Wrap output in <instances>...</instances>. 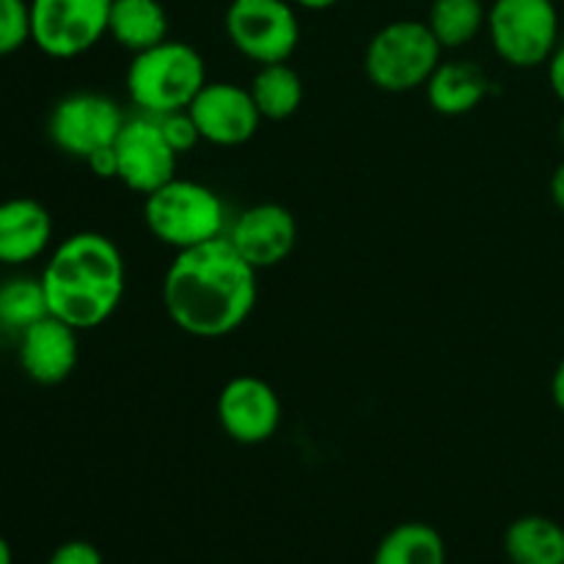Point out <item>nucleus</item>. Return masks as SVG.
<instances>
[{
	"label": "nucleus",
	"mask_w": 564,
	"mask_h": 564,
	"mask_svg": "<svg viewBox=\"0 0 564 564\" xmlns=\"http://www.w3.org/2000/svg\"><path fill=\"white\" fill-rule=\"evenodd\" d=\"M231 47L253 64H284L301 42L292 0H231L224 17Z\"/></svg>",
	"instance_id": "nucleus-7"
},
{
	"label": "nucleus",
	"mask_w": 564,
	"mask_h": 564,
	"mask_svg": "<svg viewBox=\"0 0 564 564\" xmlns=\"http://www.w3.org/2000/svg\"><path fill=\"white\" fill-rule=\"evenodd\" d=\"M510 564H564V527L545 516H523L505 532Z\"/></svg>",
	"instance_id": "nucleus-18"
},
{
	"label": "nucleus",
	"mask_w": 564,
	"mask_h": 564,
	"mask_svg": "<svg viewBox=\"0 0 564 564\" xmlns=\"http://www.w3.org/2000/svg\"><path fill=\"white\" fill-rule=\"evenodd\" d=\"M86 165L91 169L94 176H99V180H116L119 176V163H116V149L108 147L102 149V152L91 154V158L86 160Z\"/></svg>",
	"instance_id": "nucleus-26"
},
{
	"label": "nucleus",
	"mask_w": 564,
	"mask_h": 564,
	"mask_svg": "<svg viewBox=\"0 0 564 564\" xmlns=\"http://www.w3.org/2000/svg\"><path fill=\"white\" fill-rule=\"evenodd\" d=\"M251 99L259 116L268 121H284L303 105V80L290 64H264L251 80Z\"/></svg>",
	"instance_id": "nucleus-20"
},
{
	"label": "nucleus",
	"mask_w": 564,
	"mask_h": 564,
	"mask_svg": "<svg viewBox=\"0 0 564 564\" xmlns=\"http://www.w3.org/2000/svg\"><path fill=\"white\" fill-rule=\"evenodd\" d=\"M127 116L119 102L97 91H75L53 105L47 135L58 152L86 163L91 154L113 147Z\"/></svg>",
	"instance_id": "nucleus-9"
},
{
	"label": "nucleus",
	"mask_w": 564,
	"mask_h": 564,
	"mask_svg": "<svg viewBox=\"0 0 564 564\" xmlns=\"http://www.w3.org/2000/svg\"><path fill=\"white\" fill-rule=\"evenodd\" d=\"M551 397H554V405L564 413V356L562 361L556 364L554 380H551Z\"/></svg>",
	"instance_id": "nucleus-28"
},
{
	"label": "nucleus",
	"mask_w": 564,
	"mask_h": 564,
	"mask_svg": "<svg viewBox=\"0 0 564 564\" xmlns=\"http://www.w3.org/2000/svg\"><path fill=\"white\" fill-rule=\"evenodd\" d=\"M0 564H14V554H11V545L3 534H0Z\"/></svg>",
	"instance_id": "nucleus-31"
},
{
	"label": "nucleus",
	"mask_w": 564,
	"mask_h": 564,
	"mask_svg": "<svg viewBox=\"0 0 564 564\" xmlns=\"http://www.w3.org/2000/svg\"><path fill=\"white\" fill-rule=\"evenodd\" d=\"M218 422L235 444H264L281 427V400L270 383L253 375L231 378L218 394Z\"/></svg>",
	"instance_id": "nucleus-11"
},
{
	"label": "nucleus",
	"mask_w": 564,
	"mask_h": 564,
	"mask_svg": "<svg viewBox=\"0 0 564 564\" xmlns=\"http://www.w3.org/2000/svg\"><path fill=\"white\" fill-rule=\"evenodd\" d=\"M204 86L207 66L202 53L176 39H165L158 47L135 53L127 66V94L147 116L187 110Z\"/></svg>",
	"instance_id": "nucleus-3"
},
{
	"label": "nucleus",
	"mask_w": 564,
	"mask_h": 564,
	"mask_svg": "<svg viewBox=\"0 0 564 564\" xmlns=\"http://www.w3.org/2000/svg\"><path fill=\"white\" fill-rule=\"evenodd\" d=\"M17 358L20 367L33 383L58 386L75 372L77 367V330L66 325L64 319L42 317L31 328L22 330Z\"/></svg>",
	"instance_id": "nucleus-14"
},
{
	"label": "nucleus",
	"mask_w": 564,
	"mask_h": 564,
	"mask_svg": "<svg viewBox=\"0 0 564 564\" xmlns=\"http://www.w3.org/2000/svg\"><path fill=\"white\" fill-rule=\"evenodd\" d=\"M372 564H446V543L430 523H400L383 534Z\"/></svg>",
	"instance_id": "nucleus-19"
},
{
	"label": "nucleus",
	"mask_w": 564,
	"mask_h": 564,
	"mask_svg": "<svg viewBox=\"0 0 564 564\" xmlns=\"http://www.w3.org/2000/svg\"><path fill=\"white\" fill-rule=\"evenodd\" d=\"M549 86L554 91V97L564 105V42H560V47L554 50V55L549 58Z\"/></svg>",
	"instance_id": "nucleus-27"
},
{
	"label": "nucleus",
	"mask_w": 564,
	"mask_h": 564,
	"mask_svg": "<svg viewBox=\"0 0 564 564\" xmlns=\"http://www.w3.org/2000/svg\"><path fill=\"white\" fill-rule=\"evenodd\" d=\"M113 0H31V42L58 61L77 58L108 36Z\"/></svg>",
	"instance_id": "nucleus-8"
},
{
	"label": "nucleus",
	"mask_w": 564,
	"mask_h": 564,
	"mask_svg": "<svg viewBox=\"0 0 564 564\" xmlns=\"http://www.w3.org/2000/svg\"><path fill=\"white\" fill-rule=\"evenodd\" d=\"M154 119H158L160 130H163V135H165V141L174 147L176 154L191 152V149L196 147L198 141H202L196 121H193V116L187 113V110H176V113L154 116Z\"/></svg>",
	"instance_id": "nucleus-24"
},
{
	"label": "nucleus",
	"mask_w": 564,
	"mask_h": 564,
	"mask_svg": "<svg viewBox=\"0 0 564 564\" xmlns=\"http://www.w3.org/2000/svg\"><path fill=\"white\" fill-rule=\"evenodd\" d=\"M31 42V0H0V58Z\"/></svg>",
	"instance_id": "nucleus-23"
},
{
	"label": "nucleus",
	"mask_w": 564,
	"mask_h": 564,
	"mask_svg": "<svg viewBox=\"0 0 564 564\" xmlns=\"http://www.w3.org/2000/svg\"><path fill=\"white\" fill-rule=\"evenodd\" d=\"M47 564H105L102 554L88 540H66L53 551Z\"/></svg>",
	"instance_id": "nucleus-25"
},
{
	"label": "nucleus",
	"mask_w": 564,
	"mask_h": 564,
	"mask_svg": "<svg viewBox=\"0 0 564 564\" xmlns=\"http://www.w3.org/2000/svg\"><path fill=\"white\" fill-rule=\"evenodd\" d=\"M53 240V215L36 198L0 202V264L22 268L42 257Z\"/></svg>",
	"instance_id": "nucleus-15"
},
{
	"label": "nucleus",
	"mask_w": 564,
	"mask_h": 564,
	"mask_svg": "<svg viewBox=\"0 0 564 564\" xmlns=\"http://www.w3.org/2000/svg\"><path fill=\"white\" fill-rule=\"evenodd\" d=\"M438 39L427 22L394 20L380 28L364 53V72L380 91L405 94L427 86L441 64Z\"/></svg>",
	"instance_id": "nucleus-5"
},
{
	"label": "nucleus",
	"mask_w": 564,
	"mask_h": 564,
	"mask_svg": "<svg viewBox=\"0 0 564 564\" xmlns=\"http://www.w3.org/2000/svg\"><path fill=\"white\" fill-rule=\"evenodd\" d=\"M108 36L127 53H143L169 39V14L160 0H113Z\"/></svg>",
	"instance_id": "nucleus-17"
},
{
	"label": "nucleus",
	"mask_w": 564,
	"mask_h": 564,
	"mask_svg": "<svg viewBox=\"0 0 564 564\" xmlns=\"http://www.w3.org/2000/svg\"><path fill=\"white\" fill-rule=\"evenodd\" d=\"M427 102L441 116H466L490 94V77L474 61H441L424 86Z\"/></svg>",
	"instance_id": "nucleus-16"
},
{
	"label": "nucleus",
	"mask_w": 564,
	"mask_h": 564,
	"mask_svg": "<svg viewBox=\"0 0 564 564\" xmlns=\"http://www.w3.org/2000/svg\"><path fill=\"white\" fill-rule=\"evenodd\" d=\"M551 198H554L556 207L564 213V160L556 165L554 176H551Z\"/></svg>",
	"instance_id": "nucleus-29"
},
{
	"label": "nucleus",
	"mask_w": 564,
	"mask_h": 564,
	"mask_svg": "<svg viewBox=\"0 0 564 564\" xmlns=\"http://www.w3.org/2000/svg\"><path fill=\"white\" fill-rule=\"evenodd\" d=\"M226 237L248 264H253L257 270H268L284 262L295 251L297 224L290 209L264 202L242 209L231 220Z\"/></svg>",
	"instance_id": "nucleus-13"
},
{
	"label": "nucleus",
	"mask_w": 564,
	"mask_h": 564,
	"mask_svg": "<svg viewBox=\"0 0 564 564\" xmlns=\"http://www.w3.org/2000/svg\"><path fill=\"white\" fill-rule=\"evenodd\" d=\"M485 31L505 64L534 69L560 47V11L554 0H494Z\"/></svg>",
	"instance_id": "nucleus-6"
},
{
	"label": "nucleus",
	"mask_w": 564,
	"mask_h": 564,
	"mask_svg": "<svg viewBox=\"0 0 564 564\" xmlns=\"http://www.w3.org/2000/svg\"><path fill=\"white\" fill-rule=\"evenodd\" d=\"M113 149L116 163H119V176L116 180L124 187H130V191L149 196V193H154L176 176L180 154L165 141L154 116L141 113L127 119Z\"/></svg>",
	"instance_id": "nucleus-10"
},
{
	"label": "nucleus",
	"mask_w": 564,
	"mask_h": 564,
	"mask_svg": "<svg viewBox=\"0 0 564 564\" xmlns=\"http://www.w3.org/2000/svg\"><path fill=\"white\" fill-rule=\"evenodd\" d=\"M187 113L193 116L202 141L213 147H240L257 135L262 116L253 105L251 91L237 83H209L196 94Z\"/></svg>",
	"instance_id": "nucleus-12"
},
{
	"label": "nucleus",
	"mask_w": 564,
	"mask_h": 564,
	"mask_svg": "<svg viewBox=\"0 0 564 564\" xmlns=\"http://www.w3.org/2000/svg\"><path fill=\"white\" fill-rule=\"evenodd\" d=\"M297 9H306V11H325V9H334L339 0H292Z\"/></svg>",
	"instance_id": "nucleus-30"
},
{
	"label": "nucleus",
	"mask_w": 564,
	"mask_h": 564,
	"mask_svg": "<svg viewBox=\"0 0 564 564\" xmlns=\"http://www.w3.org/2000/svg\"><path fill=\"white\" fill-rule=\"evenodd\" d=\"M259 270L229 237L176 251L163 275V306L171 323L196 339L229 336L257 306Z\"/></svg>",
	"instance_id": "nucleus-1"
},
{
	"label": "nucleus",
	"mask_w": 564,
	"mask_h": 564,
	"mask_svg": "<svg viewBox=\"0 0 564 564\" xmlns=\"http://www.w3.org/2000/svg\"><path fill=\"white\" fill-rule=\"evenodd\" d=\"M560 141H562V147H564V113H562V119H560Z\"/></svg>",
	"instance_id": "nucleus-32"
},
{
	"label": "nucleus",
	"mask_w": 564,
	"mask_h": 564,
	"mask_svg": "<svg viewBox=\"0 0 564 564\" xmlns=\"http://www.w3.org/2000/svg\"><path fill=\"white\" fill-rule=\"evenodd\" d=\"M143 224L163 246L187 251L226 235V207L213 187L174 176L143 196Z\"/></svg>",
	"instance_id": "nucleus-4"
},
{
	"label": "nucleus",
	"mask_w": 564,
	"mask_h": 564,
	"mask_svg": "<svg viewBox=\"0 0 564 564\" xmlns=\"http://www.w3.org/2000/svg\"><path fill=\"white\" fill-rule=\"evenodd\" d=\"M39 279L53 317L91 330L108 323L124 297V259L108 235L77 231L55 248Z\"/></svg>",
	"instance_id": "nucleus-2"
},
{
	"label": "nucleus",
	"mask_w": 564,
	"mask_h": 564,
	"mask_svg": "<svg viewBox=\"0 0 564 564\" xmlns=\"http://www.w3.org/2000/svg\"><path fill=\"white\" fill-rule=\"evenodd\" d=\"M424 22L444 50L466 47L488 25V6L482 0H433Z\"/></svg>",
	"instance_id": "nucleus-21"
},
{
	"label": "nucleus",
	"mask_w": 564,
	"mask_h": 564,
	"mask_svg": "<svg viewBox=\"0 0 564 564\" xmlns=\"http://www.w3.org/2000/svg\"><path fill=\"white\" fill-rule=\"evenodd\" d=\"M47 297H44L42 279L17 275L0 284V328L20 336L42 317H47Z\"/></svg>",
	"instance_id": "nucleus-22"
}]
</instances>
